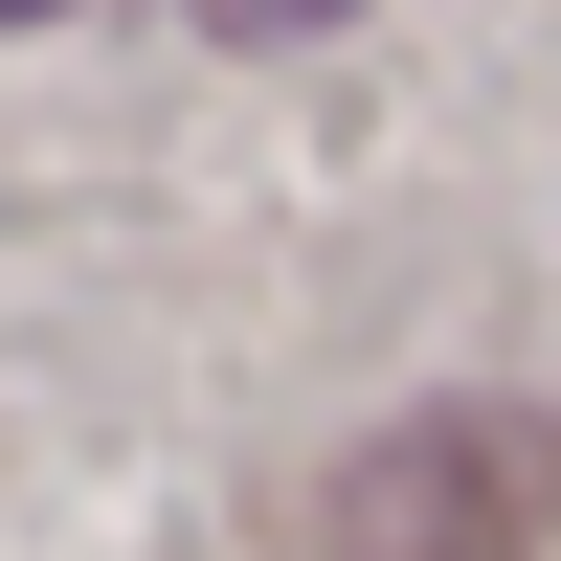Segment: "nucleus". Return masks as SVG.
I'll use <instances>...</instances> for the list:
<instances>
[{
  "label": "nucleus",
  "instance_id": "obj_1",
  "mask_svg": "<svg viewBox=\"0 0 561 561\" xmlns=\"http://www.w3.org/2000/svg\"><path fill=\"white\" fill-rule=\"evenodd\" d=\"M359 539L382 561H517L539 539V427H404V449H359Z\"/></svg>",
  "mask_w": 561,
  "mask_h": 561
},
{
  "label": "nucleus",
  "instance_id": "obj_2",
  "mask_svg": "<svg viewBox=\"0 0 561 561\" xmlns=\"http://www.w3.org/2000/svg\"><path fill=\"white\" fill-rule=\"evenodd\" d=\"M225 23H337V0H225Z\"/></svg>",
  "mask_w": 561,
  "mask_h": 561
},
{
  "label": "nucleus",
  "instance_id": "obj_3",
  "mask_svg": "<svg viewBox=\"0 0 561 561\" xmlns=\"http://www.w3.org/2000/svg\"><path fill=\"white\" fill-rule=\"evenodd\" d=\"M0 23H45V0H0Z\"/></svg>",
  "mask_w": 561,
  "mask_h": 561
}]
</instances>
